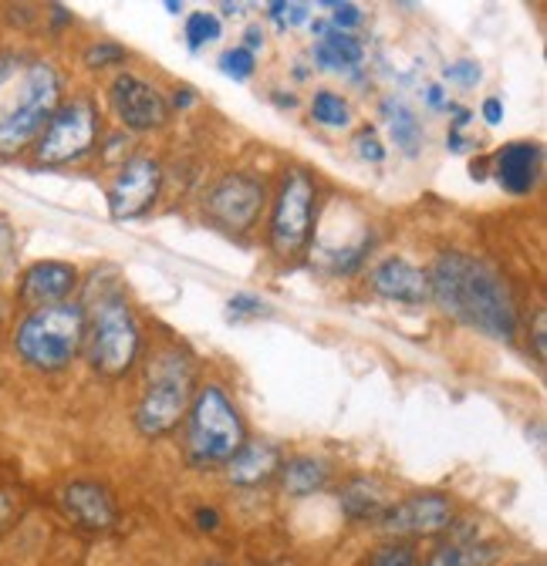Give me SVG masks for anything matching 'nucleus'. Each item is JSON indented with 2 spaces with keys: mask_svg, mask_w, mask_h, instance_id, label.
Here are the masks:
<instances>
[{
  "mask_svg": "<svg viewBox=\"0 0 547 566\" xmlns=\"http://www.w3.org/2000/svg\"><path fill=\"white\" fill-rule=\"evenodd\" d=\"M321 8H324V11H331V14H328V24H331L334 31L352 34L355 28H362V24H365L362 8H359V4H352V0H328V4H321Z\"/></svg>",
  "mask_w": 547,
  "mask_h": 566,
  "instance_id": "c85d7f7f",
  "label": "nucleus"
},
{
  "mask_svg": "<svg viewBox=\"0 0 547 566\" xmlns=\"http://www.w3.org/2000/svg\"><path fill=\"white\" fill-rule=\"evenodd\" d=\"M28 57L18 54V51H0V98H4V92L14 85V78L24 71Z\"/></svg>",
  "mask_w": 547,
  "mask_h": 566,
  "instance_id": "72a5a7b5",
  "label": "nucleus"
},
{
  "mask_svg": "<svg viewBox=\"0 0 547 566\" xmlns=\"http://www.w3.org/2000/svg\"><path fill=\"white\" fill-rule=\"evenodd\" d=\"M504 563V543L481 533L473 520H453L420 566H497Z\"/></svg>",
  "mask_w": 547,
  "mask_h": 566,
  "instance_id": "2eb2a0df",
  "label": "nucleus"
},
{
  "mask_svg": "<svg viewBox=\"0 0 547 566\" xmlns=\"http://www.w3.org/2000/svg\"><path fill=\"white\" fill-rule=\"evenodd\" d=\"M491 176L507 196H534L544 179V146L534 138H514L491 156Z\"/></svg>",
  "mask_w": 547,
  "mask_h": 566,
  "instance_id": "dca6fc26",
  "label": "nucleus"
},
{
  "mask_svg": "<svg viewBox=\"0 0 547 566\" xmlns=\"http://www.w3.org/2000/svg\"><path fill=\"white\" fill-rule=\"evenodd\" d=\"M109 105H112V115L118 122V132H125V135L159 132L173 118L166 92L156 82L135 75V71H118V75L112 78Z\"/></svg>",
  "mask_w": 547,
  "mask_h": 566,
  "instance_id": "9b49d317",
  "label": "nucleus"
},
{
  "mask_svg": "<svg viewBox=\"0 0 547 566\" xmlns=\"http://www.w3.org/2000/svg\"><path fill=\"white\" fill-rule=\"evenodd\" d=\"M308 112H311V122L321 125V128H331V132H341L352 125V105L345 95H338L331 88H318L308 102Z\"/></svg>",
  "mask_w": 547,
  "mask_h": 566,
  "instance_id": "5701e85b",
  "label": "nucleus"
},
{
  "mask_svg": "<svg viewBox=\"0 0 547 566\" xmlns=\"http://www.w3.org/2000/svg\"><path fill=\"white\" fill-rule=\"evenodd\" d=\"M456 500L443 489H423V492H409V495H395L392 506L382 513L379 520V533L382 539H440L453 520H456Z\"/></svg>",
  "mask_w": 547,
  "mask_h": 566,
  "instance_id": "9d476101",
  "label": "nucleus"
},
{
  "mask_svg": "<svg viewBox=\"0 0 547 566\" xmlns=\"http://www.w3.org/2000/svg\"><path fill=\"white\" fill-rule=\"evenodd\" d=\"M423 98H426V105H430L433 112H453V105H456V102L446 95V88H443V85H426Z\"/></svg>",
  "mask_w": 547,
  "mask_h": 566,
  "instance_id": "4c0bfd02",
  "label": "nucleus"
},
{
  "mask_svg": "<svg viewBox=\"0 0 547 566\" xmlns=\"http://www.w3.org/2000/svg\"><path fill=\"white\" fill-rule=\"evenodd\" d=\"M355 156H359L362 163H372V166L385 163L389 149H385V142L379 138V128H375V125H362V128L355 132Z\"/></svg>",
  "mask_w": 547,
  "mask_h": 566,
  "instance_id": "c756f323",
  "label": "nucleus"
},
{
  "mask_svg": "<svg viewBox=\"0 0 547 566\" xmlns=\"http://www.w3.org/2000/svg\"><path fill=\"white\" fill-rule=\"evenodd\" d=\"M334 500H338L341 520H345L349 526L375 530L382 513L392 506L395 492L382 479H375V475H349L345 482L338 485Z\"/></svg>",
  "mask_w": 547,
  "mask_h": 566,
  "instance_id": "a211bd4d",
  "label": "nucleus"
},
{
  "mask_svg": "<svg viewBox=\"0 0 547 566\" xmlns=\"http://www.w3.org/2000/svg\"><path fill=\"white\" fill-rule=\"evenodd\" d=\"M369 291L392 304L420 307L430 301V276L420 263L405 256H382L369 270Z\"/></svg>",
  "mask_w": 547,
  "mask_h": 566,
  "instance_id": "f3484780",
  "label": "nucleus"
},
{
  "mask_svg": "<svg viewBox=\"0 0 547 566\" xmlns=\"http://www.w3.org/2000/svg\"><path fill=\"white\" fill-rule=\"evenodd\" d=\"M443 82L469 92V88H476V85L484 82V64L473 61V57H460V61H453V64L443 67Z\"/></svg>",
  "mask_w": 547,
  "mask_h": 566,
  "instance_id": "cd10ccee",
  "label": "nucleus"
},
{
  "mask_svg": "<svg viewBox=\"0 0 547 566\" xmlns=\"http://www.w3.org/2000/svg\"><path fill=\"white\" fill-rule=\"evenodd\" d=\"M446 149H450V153H456V156H460V153H466V149H469V138H466V132H456V128H450V132H446Z\"/></svg>",
  "mask_w": 547,
  "mask_h": 566,
  "instance_id": "a19ab883",
  "label": "nucleus"
},
{
  "mask_svg": "<svg viewBox=\"0 0 547 566\" xmlns=\"http://www.w3.org/2000/svg\"><path fill=\"white\" fill-rule=\"evenodd\" d=\"M125 61H128V48H122L118 41H92L82 51V64L89 71H109V67H118Z\"/></svg>",
  "mask_w": 547,
  "mask_h": 566,
  "instance_id": "bb28decb",
  "label": "nucleus"
},
{
  "mask_svg": "<svg viewBox=\"0 0 547 566\" xmlns=\"http://www.w3.org/2000/svg\"><path fill=\"white\" fill-rule=\"evenodd\" d=\"M224 11H227L230 18H237V14L244 11V4H224Z\"/></svg>",
  "mask_w": 547,
  "mask_h": 566,
  "instance_id": "a18cd8bd",
  "label": "nucleus"
},
{
  "mask_svg": "<svg viewBox=\"0 0 547 566\" xmlns=\"http://www.w3.org/2000/svg\"><path fill=\"white\" fill-rule=\"evenodd\" d=\"M497 566H544V563H537V559H534V563H530V559H524V563H497Z\"/></svg>",
  "mask_w": 547,
  "mask_h": 566,
  "instance_id": "49530a36",
  "label": "nucleus"
},
{
  "mask_svg": "<svg viewBox=\"0 0 547 566\" xmlns=\"http://www.w3.org/2000/svg\"><path fill=\"white\" fill-rule=\"evenodd\" d=\"M430 276V301L456 324L510 344L520 331V307L507 276L484 256L463 250H443Z\"/></svg>",
  "mask_w": 547,
  "mask_h": 566,
  "instance_id": "f257e3e1",
  "label": "nucleus"
},
{
  "mask_svg": "<svg viewBox=\"0 0 547 566\" xmlns=\"http://www.w3.org/2000/svg\"><path fill=\"white\" fill-rule=\"evenodd\" d=\"M379 115L385 122V132L392 138V146L405 156V159H420L426 149V128L416 115V108L409 105L399 95H385L379 105Z\"/></svg>",
  "mask_w": 547,
  "mask_h": 566,
  "instance_id": "aec40b11",
  "label": "nucleus"
},
{
  "mask_svg": "<svg viewBox=\"0 0 547 566\" xmlns=\"http://www.w3.org/2000/svg\"><path fill=\"white\" fill-rule=\"evenodd\" d=\"M82 287V270L68 260H34L18 276V304L24 311L54 307L64 301H75Z\"/></svg>",
  "mask_w": 547,
  "mask_h": 566,
  "instance_id": "4468645a",
  "label": "nucleus"
},
{
  "mask_svg": "<svg viewBox=\"0 0 547 566\" xmlns=\"http://www.w3.org/2000/svg\"><path fill=\"white\" fill-rule=\"evenodd\" d=\"M240 41H244L240 48H247L250 54H257V51H264V44H267V34H264V28H260V24H247Z\"/></svg>",
  "mask_w": 547,
  "mask_h": 566,
  "instance_id": "ea45409f",
  "label": "nucleus"
},
{
  "mask_svg": "<svg viewBox=\"0 0 547 566\" xmlns=\"http://www.w3.org/2000/svg\"><path fill=\"white\" fill-rule=\"evenodd\" d=\"M267 202H270V189L264 176L227 172L210 186L207 199H203V217L230 237H247L257 230Z\"/></svg>",
  "mask_w": 547,
  "mask_h": 566,
  "instance_id": "1a4fd4ad",
  "label": "nucleus"
},
{
  "mask_svg": "<svg viewBox=\"0 0 547 566\" xmlns=\"http://www.w3.org/2000/svg\"><path fill=\"white\" fill-rule=\"evenodd\" d=\"M311 61H314L318 71H331V75H341V71H352V67H359L365 61V44L355 34L328 28L321 38H314Z\"/></svg>",
  "mask_w": 547,
  "mask_h": 566,
  "instance_id": "4be33fe9",
  "label": "nucleus"
},
{
  "mask_svg": "<svg viewBox=\"0 0 547 566\" xmlns=\"http://www.w3.org/2000/svg\"><path fill=\"white\" fill-rule=\"evenodd\" d=\"M267 18L278 24V28H301V24H311V8L308 4H285V0H274L267 4Z\"/></svg>",
  "mask_w": 547,
  "mask_h": 566,
  "instance_id": "7c9ffc66",
  "label": "nucleus"
},
{
  "mask_svg": "<svg viewBox=\"0 0 547 566\" xmlns=\"http://www.w3.org/2000/svg\"><path fill=\"white\" fill-rule=\"evenodd\" d=\"M247 421L220 381L196 385L189 411L183 418V459L193 472H224V465L244 449Z\"/></svg>",
  "mask_w": 547,
  "mask_h": 566,
  "instance_id": "7ed1b4c3",
  "label": "nucleus"
},
{
  "mask_svg": "<svg viewBox=\"0 0 547 566\" xmlns=\"http://www.w3.org/2000/svg\"><path fill=\"white\" fill-rule=\"evenodd\" d=\"M193 526H196L199 533L214 536V533H220V526H224V513H220L217 506H196V510H193Z\"/></svg>",
  "mask_w": 547,
  "mask_h": 566,
  "instance_id": "c9c22d12",
  "label": "nucleus"
},
{
  "mask_svg": "<svg viewBox=\"0 0 547 566\" xmlns=\"http://www.w3.org/2000/svg\"><path fill=\"white\" fill-rule=\"evenodd\" d=\"M85 337H89V311L75 297L54 307L24 311L11 331V347L14 358L28 371L61 375L79 361V354H85Z\"/></svg>",
  "mask_w": 547,
  "mask_h": 566,
  "instance_id": "20e7f679",
  "label": "nucleus"
},
{
  "mask_svg": "<svg viewBox=\"0 0 547 566\" xmlns=\"http://www.w3.org/2000/svg\"><path fill=\"white\" fill-rule=\"evenodd\" d=\"M166 98H169V112H186L196 105V92L189 85H176Z\"/></svg>",
  "mask_w": 547,
  "mask_h": 566,
  "instance_id": "58836bf2",
  "label": "nucleus"
},
{
  "mask_svg": "<svg viewBox=\"0 0 547 566\" xmlns=\"http://www.w3.org/2000/svg\"><path fill=\"white\" fill-rule=\"evenodd\" d=\"M193 566H234V563L224 559V556H203V559H196Z\"/></svg>",
  "mask_w": 547,
  "mask_h": 566,
  "instance_id": "37998d69",
  "label": "nucleus"
},
{
  "mask_svg": "<svg viewBox=\"0 0 547 566\" xmlns=\"http://www.w3.org/2000/svg\"><path fill=\"white\" fill-rule=\"evenodd\" d=\"M89 311V337H85V358L95 375L102 378H125L143 354V327L135 321V311L118 283L82 301Z\"/></svg>",
  "mask_w": 547,
  "mask_h": 566,
  "instance_id": "423d86ee",
  "label": "nucleus"
},
{
  "mask_svg": "<svg viewBox=\"0 0 547 566\" xmlns=\"http://www.w3.org/2000/svg\"><path fill=\"white\" fill-rule=\"evenodd\" d=\"M64 102V75L51 57H31L0 98V159L11 163L34 149L44 125Z\"/></svg>",
  "mask_w": 547,
  "mask_h": 566,
  "instance_id": "f03ea898",
  "label": "nucleus"
},
{
  "mask_svg": "<svg viewBox=\"0 0 547 566\" xmlns=\"http://www.w3.org/2000/svg\"><path fill=\"white\" fill-rule=\"evenodd\" d=\"M102 105L92 92L68 95L51 122L44 125L41 138L34 142V163L44 169H64V166H79L95 149H102Z\"/></svg>",
  "mask_w": 547,
  "mask_h": 566,
  "instance_id": "6e6552de",
  "label": "nucleus"
},
{
  "mask_svg": "<svg viewBox=\"0 0 547 566\" xmlns=\"http://www.w3.org/2000/svg\"><path fill=\"white\" fill-rule=\"evenodd\" d=\"M331 475H334L331 462L321 455H311V452L291 455L278 469V482L288 500H311V495H318L331 485Z\"/></svg>",
  "mask_w": 547,
  "mask_h": 566,
  "instance_id": "412c9836",
  "label": "nucleus"
},
{
  "mask_svg": "<svg viewBox=\"0 0 547 566\" xmlns=\"http://www.w3.org/2000/svg\"><path fill=\"white\" fill-rule=\"evenodd\" d=\"M217 67L224 71V75H227L230 82L244 85V82H250V78L257 75V54H250L247 48L234 44V48H227V51L220 54Z\"/></svg>",
  "mask_w": 547,
  "mask_h": 566,
  "instance_id": "a878e982",
  "label": "nucleus"
},
{
  "mask_svg": "<svg viewBox=\"0 0 547 566\" xmlns=\"http://www.w3.org/2000/svg\"><path fill=\"white\" fill-rule=\"evenodd\" d=\"M267 206H270V217H267L270 256L281 263H291L301 253H308L318 212H321V189H318L314 172L305 166L285 169Z\"/></svg>",
  "mask_w": 547,
  "mask_h": 566,
  "instance_id": "0eeeda50",
  "label": "nucleus"
},
{
  "mask_svg": "<svg viewBox=\"0 0 547 566\" xmlns=\"http://www.w3.org/2000/svg\"><path fill=\"white\" fill-rule=\"evenodd\" d=\"M224 38V21L214 11H193L183 21V41L189 51H203Z\"/></svg>",
  "mask_w": 547,
  "mask_h": 566,
  "instance_id": "b1692460",
  "label": "nucleus"
},
{
  "mask_svg": "<svg viewBox=\"0 0 547 566\" xmlns=\"http://www.w3.org/2000/svg\"><path fill=\"white\" fill-rule=\"evenodd\" d=\"M274 95V102H278L281 108H298V98H295V92H270Z\"/></svg>",
  "mask_w": 547,
  "mask_h": 566,
  "instance_id": "79ce46f5",
  "label": "nucleus"
},
{
  "mask_svg": "<svg viewBox=\"0 0 547 566\" xmlns=\"http://www.w3.org/2000/svg\"><path fill=\"white\" fill-rule=\"evenodd\" d=\"M166 11L179 18V14H183V4H176V0H166Z\"/></svg>",
  "mask_w": 547,
  "mask_h": 566,
  "instance_id": "c03bdc74",
  "label": "nucleus"
},
{
  "mask_svg": "<svg viewBox=\"0 0 547 566\" xmlns=\"http://www.w3.org/2000/svg\"><path fill=\"white\" fill-rule=\"evenodd\" d=\"M527 344H530V350H534V361L544 365V361H547V314H544V311L534 314V324H530V331H527Z\"/></svg>",
  "mask_w": 547,
  "mask_h": 566,
  "instance_id": "f704fd0d",
  "label": "nucleus"
},
{
  "mask_svg": "<svg viewBox=\"0 0 547 566\" xmlns=\"http://www.w3.org/2000/svg\"><path fill=\"white\" fill-rule=\"evenodd\" d=\"M196 361L179 344H163L149 354L146 381L140 401L132 408V424L143 439H166L173 436L196 395Z\"/></svg>",
  "mask_w": 547,
  "mask_h": 566,
  "instance_id": "39448f33",
  "label": "nucleus"
},
{
  "mask_svg": "<svg viewBox=\"0 0 547 566\" xmlns=\"http://www.w3.org/2000/svg\"><path fill=\"white\" fill-rule=\"evenodd\" d=\"M163 166L153 156H125L118 163V172L112 176L109 189H105V202H109V217L125 223V220H140L156 206L159 192H163Z\"/></svg>",
  "mask_w": 547,
  "mask_h": 566,
  "instance_id": "f8f14e48",
  "label": "nucleus"
},
{
  "mask_svg": "<svg viewBox=\"0 0 547 566\" xmlns=\"http://www.w3.org/2000/svg\"><path fill=\"white\" fill-rule=\"evenodd\" d=\"M423 553L420 543H409V539H382L365 553L362 566H420Z\"/></svg>",
  "mask_w": 547,
  "mask_h": 566,
  "instance_id": "393cba45",
  "label": "nucleus"
},
{
  "mask_svg": "<svg viewBox=\"0 0 547 566\" xmlns=\"http://www.w3.org/2000/svg\"><path fill=\"white\" fill-rule=\"evenodd\" d=\"M58 506L64 520L89 536H105L118 523L115 495L95 479H72L58 489Z\"/></svg>",
  "mask_w": 547,
  "mask_h": 566,
  "instance_id": "ddd939ff",
  "label": "nucleus"
},
{
  "mask_svg": "<svg viewBox=\"0 0 547 566\" xmlns=\"http://www.w3.org/2000/svg\"><path fill=\"white\" fill-rule=\"evenodd\" d=\"M24 513V500L14 489H0V536H4Z\"/></svg>",
  "mask_w": 547,
  "mask_h": 566,
  "instance_id": "473e14b6",
  "label": "nucleus"
},
{
  "mask_svg": "<svg viewBox=\"0 0 547 566\" xmlns=\"http://www.w3.org/2000/svg\"><path fill=\"white\" fill-rule=\"evenodd\" d=\"M285 455L274 442H260V439H247L244 449L224 465V479L234 489H260L267 482L278 479Z\"/></svg>",
  "mask_w": 547,
  "mask_h": 566,
  "instance_id": "6ab92c4d",
  "label": "nucleus"
},
{
  "mask_svg": "<svg viewBox=\"0 0 547 566\" xmlns=\"http://www.w3.org/2000/svg\"><path fill=\"white\" fill-rule=\"evenodd\" d=\"M227 311H230V321H254V317H264L267 314V301H260L257 294H234L227 301Z\"/></svg>",
  "mask_w": 547,
  "mask_h": 566,
  "instance_id": "2f4dec72",
  "label": "nucleus"
},
{
  "mask_svg": "<svg viewBox=\"0 0 547 566\" xmlns=\"http://www.w3.org/2000/svg\"><path fill=\"white\" fill-rule=\"evenodd\" d=\"M504 115H507V108H504V102H500L497 95H487V98L481 102V118H484L491 128H497V125L504 122Z\"/></svg>",
  "mask_w": 547,
  "mask_h": 566,
  "instance_id": "e433bc0d",
  "label": "nucleus"
}]
</instances>
